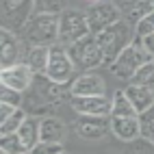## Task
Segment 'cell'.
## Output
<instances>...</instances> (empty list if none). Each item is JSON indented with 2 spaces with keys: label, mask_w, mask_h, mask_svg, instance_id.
<instances>
[{
  "label": "cell",
  "mask_w": 154,
  "mask_h": 154,
  "mask_svg": "<svg viewBox=\"0 0 154 154\" xmlns=\"http://www.w3.org/2000/svg\"><path fill=\"white\" fill-rule=\"evenodd\" d=\"M74 130L78 137L87 141L104 139L111 130V115H78L74 122Z\"/></svg>",
  "instance_id": "52a82bcc"
},
{
  "label": "cell",
  "mask_w": 154,
  "mask_h": 154,
  "mask_svg": "<svg viewBox=\"0 0 154 154\" xmlns=\"http://www.w3.org/2000/svg\"><path fill=\"white\" fill-rule=\"evenodd\" d=\"M152 61H154V57H152Z\"/></svg>",
  "instance_id": "d590c367"
},
{
  "label": "cell",
  "mask_w": 154,
  "mask_h": 154,
  "mask_svg": "<svg viewBox=\"0 0 154 154\" xmlns=\"http://www.w3.org/2000/svg\"><path fill=\"white\" fill-rule=\"evenodd\" d=\"M113 5L119 9L122 17L130 22L132 26H137L141 17H146L150 11H154V7L150 5V0H111Z\"/></svg>",
  "instance_id": "4fadbf2b"
},
{
  "label": "cell",
  "mask_w": 154,
  "mask_h": 154,
  "mask_svg": "<svg viewBox=\"0 0 154 154\" xmlns=\"http://www.w3.org/2000/svg\"><path fill=\"white\" fill-rule=\"evenodd\" d=\"M106 85L100 74H80L72 83V96H104Z\"/></svg>",
  "instance_id": "7c38bea8"
},
{
  "label": "cell",
  "mask_w": 154,
  "mask_h": 154,
  "mask_svg": "<svg viewBox=\"0 0 154 154\" xmlns=\"http://www.w3.org/2000/svg\"><path fill=\"white\" fill-rule=\"evenodd\" d=\"M135 35H137L135 26L126 22V20H119L113 26L98 33L96 37H98L100 50H102V57H104V63H115V59L135 42Z\"/></svg>",
  "instance_id": "6da1fadb"
},
{
  "label": "cell",
  "mask_w": 154,
  "mask_h": 154,
  "mask_svg": "<svg viewBox=\"0 0 154 154\" xmlns=\"http://www.w3.org/2000/svg\"><path fill=\"white\" fill-rule=\"evenodd\" d=\"M17 135H20V139H22L26 152H30L39 141H42V139H39V122L35 117H26L22 128L17 130Z\"/></svg>",
  "instance_id": "ffe728a7"
},
{
  "label": "cell",
  "mask_w": 154,
  "mask_h": 154,
  "mask_svg": "<svg viewBox=\"0 0 154 154\" xmlns=\"http://www.w3.org/2000/svg\"><path fill=\"white\" fill-rule=\"evenodd\" d=\"M111 132L122 141H135L141 137V119L135 117H111Z\"/></svg>",
  "instance_id": "9a60e30c"
},
{
  "label": "cell",
  "mask_w": 154,
  "mask_h": 154,
  "mask_svg": "<svg viewBox=\"0 0 154 154\" xmlns=\"http://www.w3.org/2000/svg\"><path fill=\"white\" fill-rule=\"evenodd\" d=\"M69 104L76 115H111L113 100L109 96H72Z\"/></svg>",
  "instance_id": "8fae6325"
},
{
  "label": "cell",
  "mask_w": 154,
  "mask_h": 154,
  "mask_svg": "<svg viewBox=\"0 0 154 154\" xmlns=\"http://www.w3.org/2000/svg\"><path fill=\"white\" fill-rule=\"evenodd\" d=\"M126 96L128 100L132 102V106L137 109V113H146L148 109L154 106V91L152 89H146V87H139V85H128L126 87Z\"/></svg>",
  "instance_id": "2e32d148"
},
{
  "label": "cell",
  "mask_w": 154,
  "mask_h": 154,
  "mask_svg": "<svg viewBox=\"0 0 154 154\" xmlns=\"http://www.w3.org/2000/svg\"><path fill=\"white\" fill-rule=\"evenodd\" d=\"M15 111V106H11V104H7V102H0V122H5L11 113Z\"/></svg>",
  "instance_id": "f546056e"
},
{
  "label": "cell",
  "mask_w": 154,
  "mask_h": 154,
  "mask_svg": "<svg viewBox=\"0 0 154 154\" xmlns=\"http://www.w3.org/2000/svg\"><path fill=\"white\" fill-rule=\"evenodd\" d=\"M26 119V113L22 109H15L11 115H9L5 122H0V135H9V132H17L20 128H22Z\"/></svg>",
  "instance_id": "7402d4cb"
},
{
  "label": "cell",
  "mask_w": 154,
  "mask_h": 154,
  "mask_svg": "<svg viewBox=\"0 0 154 154\" xmlns=\"http://www.w3.org/2000/svg\"><path fill=\"white\" fill-rule=\"evenodd\" d=\"M67 0H35V11L37 13H52V15H61L65 11Z\"/></svg>",
  "instance_id": "cb8c5ba5"
},
{
  "label": "cell",
  "mask_w": 154,
  "mask_h": 154,
  "mask_svg": "<svg viewBox=\"0 0 154 154\" xmlns=\"http://www.w3.org/2000/svg\"><path fill=\"white\" fill-rule=\"evenodd\" d=\"M130 83L154 91V61H148L146 65H141V67L137 69V74L130 78Z\"/></svg>",
  "instance_id": "44dd1931"
},
{
  "label": "cell",
  "mask_w": 154,
  "mask_h": 154,
  "mask_svg": "<svg viewBox=\"0 0 154 154\" xmlns=\"http://www.w3.org/2000/svg\"><path fill=\"white\" fill-rule=\"evenodd\" d=\"M65 152L61 143H50V141H39L37 146L30 150V154H61Z\"/></svg>",
  "instance_id": "83f0119b"
},
{
  "label": "cell",
  "mask_w": 154,
  "mask_h": 154,
  "mask_svg": "<svg viewBox=\"0 0 154 154\" xmlns=\"http://www.w3.org/2000/svg\"><path fill=\"white\" fill-rule=\"evenodd\" d=\"M139 119H141V137L154 146V106L148 109L146 113H141Z\"/></svg>",
  "instance_id": "d4e9b609"
},
{
  "label": "cell",
  "mask_w": 154,
  "mask_h": 154,
  "mask_svg": "<svg viewBox=\"0 0 154 154\" xmlns=\"http://www.w3.org/2000/svg\"><path fill=\"white\" fill-rule=\"evenodd\" d=\"M137 37H139V35H137ZM141 44H143V48H146V52H148L150 57H154V33L141 37Z\"/></svg>",
  "instance_id": "f1b7e54d"
},
{
  "label": "cell",
  "mask_w": 154,
  "mask_h": 154,
  "mask_svg": "<svg viewBox=\"0 0 154 154\" xmlns=\"http://www.w3.org/2000/svg\"><path fill=\"white\" fill-rule=\"evenodd\" d=\"M150 5H152V7H154V0H150Z\"/></svg>",
  "instance_id": "1f68e13d"
},
{
  "label": "cell",
  "mask_w": 154,
  "mask_h": 154,
  "mask_svg": "<svg viewBox=\"0 0 154 154\" xmlns=\"http://www.w3.org/2000/svg\"><path fill=\"white\" fill-rule=\"evenodd\" d=\"M0 102H7V104L20 109V104H22V91H15L11 87L0 85Z\"/></svg>",
  "instance_id": "484cf974"
},
{
  "label": "cell",
  "mask_w": 154,
  "mask_h": 154,
  "mask_svg": "<svg viewBox=\"0 0 154 154\" xmlns=\"http://www.w3.org/2000/svg\"><path fill=\"white\" fill-rule=\"evenodd\" d=\"M30 9H35V0H2V28L15 30L26 26Z\"/></svg>",
  "instance_id": "ba28073f"
},
{
  "label": "cell",
  "mask_w": 154,
  "mask_h": 154,
  "mask_svg": "<svg viewBox=\"0 0 154 154\" xmlns=\"http://www.w3.org/2000/svg\"><path fill=\"white\" fill-rule=\"evenodd\" d=\"M119 20H124L119 13V9L115 5H109V2H100L96 7H91L89 11H87V22H89V28H91V33L98 35L102 33L104 28L113 26L115 22H119Z\"/></svg>",
  "instance_id": "9c48e42d"
},
{
  "label": "cell",
  "mask_w": 154,
  "mask_h": 154,
  "mask_svg": "<svg viewBox=\"0 0 154 154\" xmlns=\"http://www.w3.org/2000/svg\"><path fill=\"white\" fill-rule=\"evenodd\" d=\"M74 61H72L69 52L65 46H52L50 48V59H48V69L46 76L52 80V83H61L67 85L72 76H74Z\"/></svg>",
  "instance_id": "8992f818"
},
{
  "label": "cell",
  "mask_w": 154,
  "mask_h": 154,
  "mask_svg": "<svg viewBox=\"0 0 154 154\" xmlns=\"http://www.w3.org/2000/svg\"><path fill=\"white\" fill-rule=\"evenodd\" d=\"M65 137V124L57 117H44L39 122V139L50 143H61Z\"/></svg>",
  "instance_id": "e0dca14e"
},
{
  "label": "cell",
  "mask_w": 154,
  "mask_h": 154,
  "mask_svg": "<svg viewBox=\"0 0 154 154\" xmlns=\"http://www.w3.org/2000/svg\"><path fill=\"white\" fill-rule=\"evenodd\" d=\"M24 154H30V152H24Z\"/></svg>",
  "instance_id": "836d02e7"
},
{
  "label": "cell",
  "mask_w": 154,
  "mask_h": 154,
  "mask_svg": "<svg viewBox=\"0 0 154 154\" xmlns=\"http://www.w3.org/2000/svg\"><path fill=\"white\" fill-rule=\"evenodd\" d=\"M33 80H35V72L28 67V63H15L11 67L0 69V85L22 91V94L33 85Z\"/></svg>",
  "instance_id": "30bf717a"
},
{
  "label": "cell",
  "mask_w": 154,
  "mask_h": 154,
  "mask_svg": "<svg viewBox=\"0 0 154 154\" xmlns=\"http://www.w3.org/2000/svg\"><path fill=\"white\" fill-rule=\"evenodd\" d=\"M15 63H20V42L13 30L2 28L0 30V65L11 67Z\"/></svg>",
  "instance_id": "5bb4252c"
},
{
  "label": "cell",
  "mask_w": 154,
  "mask_h": 154,
  "mask_svg": "<svg viewBox=\"0 0 154 154\" xmlns=\"http://www.w3.org/2000/svg\"><path fill=\"white\" fill-rule=\"evenodd\" d=\"M0 154H9V152H5V150H0Z\"/></svg>",
  "instance_id": "4dcf8cb0"
},
{
  "label": "cell",
  "mask_w": 154,
  "mask_h": 154,
  "mask_svg": "<svg viewBox=\"0 0 154 154\" xmlns=\"http://www.w3.org/2000/svg\"><path fill=\"white\" fill-rule=\"evenodd\" d=\"M24 39L30 46H57V42H59V15L35 13L24 26Z\"/></svg>",
  "instance_id": "7a4b0ae2"
},
{
  "label": "cell",
  "mask_w": 154,
  "mask_h": 154,
  "mask_svg": "<svg viewBox=\"0 0 154 154\" xmlns=\"http://www.w3.org/2000/svg\"><path fill=\"white\" fill-rule=\"evenodd\" d=\"M135 30H137L139 37L152 35V33H154V11H150L146 17H141L139 22H137V26H135Z\"/></svg>",
  "instance_id": "4316f807"
},
{
  "label": "cell",
  "mask_w": 154,
  "mask_h": 154,
  "mask_svg": "<svg viewBox=\"0 0 154 154\" xmlns=\"http://www.w3.org/2000/svg\"><path fill=\"white\" fill-rule=\"evenodd\" d=\"M91 2H100V0H91Z\"/></svg>",
  "instance_id": "d6a6232c"
},
{
  "label": "cell",
  "mask_w": 154,
  "mask_h": 154,
  "mask_svg": "<svg viewBox=\"0 0 154 154\" xmlns=\"http://www.w3.org/2000/svg\"><path fill=\"white\" fill-rule=\"evenodd\" d=\"M148 61H152V57L146 52V48L141 44V37H135V42L115 59V63H111V74L122 80H130L137 74V69L141 65H146Z\"/></svg>",
  "instance_id": "3957f363"
},
{
  "label": "cell",
  "mask_w": 154,
  "mask_h": 154,
  "mask_svg": "<svg viewBox=\"0 0 154 154\" xmlns=\"http://www.w3.org/2000/svg\"><path fill=\"white\" fill-rule=\"evenodd\" d=\"M61 154H65V152H61Z\"/></svg>",
  "instance_id": "e575fe53"
},
{
  "label": "cell",
  "mask_w": 154,
  "mask_h": 154,
  "mask_svg": "<svg viewBox=\"0 0 154 154\" xmlns=\"http://www.w3.org/2000/svg\"><path fill=\"white\" fill-rule=\"evenodd\" d=\"M67 52H69L72 61H74V65L78 69H96V67H100L104 63L98 37L94 33H89L87 37L80 39V42L67 46Z\"/></svg>",
  "instance_id": "5b68a950"
},
{
  "label": "cell",
  "mask_w": 154,
  "mask_h": 154,
  "mask_svg": "<svg viewBox=\"0 0 154 154\" xmlns=\"http://www.w3.org/2000/svg\"><path fill=\"white\" fill-rule=\"evenodd\" d=\"M111 100H113V104H111V117H135V115H139L137 109L132 106V102L128 100L124 89H117L115 94L111 96Z\"/></svg>",
  "instance_id": "d6986e66"
},
{
  "label": "cell",
  "mask_w": 154,
  "mask_h": 154,
  "mask_svg": "<svg viewBox=\"0 0 154 154\" xmlns=\"http://www.w3.org/2000/svg\"><path fill=\"white\" fill-rule=\"evenodd\" d=\"M0 150H5L9 154H24L26 148L17 132H9V135H0Z\"/></svg>",
  "instance_id": "603a6c76"
},
{
  "label": "cell",
  "mask_w": 154,
  "mask_h": 154,
  "mask_svg": "<svg viewBox=\"0 0 154 154\" xmlns=\"http://www.w3.org/2000/svg\"><path fill=\"white\" fill-rule=\"evenodd\" d=\"M91 33L89 22H87V13L83 11H74V9H65L59 15V44L61 46H72L80 42L83 37Z\"/></svg>",
  "instance_id": "277c9868"
},
{
  "label": "cell",
  "mask_w": 154,
  "mask_h": 154,
  "mask_svg": "<svg viewBox=\"0 0 154 154\" xmlns=\"http://www.w3.org/2000/svg\"><path fill=\"white\" fill-rule=\"evenodd\" d=\"M50 48L52 46H30L24 63H28V67L33 69L35 74H46L48 59H50Z\"/></svg>",
  "instance_id": "ac0fdd59"
}]
</instances>
